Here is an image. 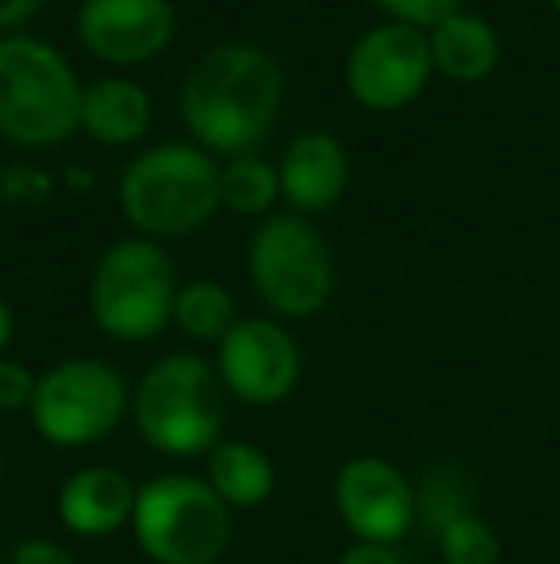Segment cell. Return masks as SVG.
Listing matches in <instances>:
<instances>
[{
  "instance_id": "17",
  "label": "cell",
  "mask_w": 560,
  "mask_h": 564,
  "mask_svg": "<svg viewBox=\"0 0 560 564\" xmlns=\"http://www.w3.org/2000/svg\"><path fill=\"white\" fill-rule=\"evenodd\" d=\"M208 484L231 511H250L270 499L277 473L265 449L250 446V442L227 438L208 453Z\"/></svg>"
},
{
  "instance_id": "19",
  "label": "cell",
  "mask_w": 560,
  "mask_h": 564,
  "mask_svg": "<svg viewBox=\"0 0 560 564\" xmlns=\"http://www.w3.org/2000/svg\"><path fill=\"white\" fill-rule=\"evenodd\" d=\"M239 304L231 289L219 281H188L180 284L177 304H173V323L196 341H223L239 323Z\"/></svg>"
},
{
  "instance_id": "6",
  "label": "cell",
  "mask_w": 560,
  "mask_h": 564,
  "mask_svg": "<svg viewBox=\"0 0 560 564\" xmlns=\"http://www.w3.org/2000/svg\"><path fill=\"white\" fill-rule=\"evenodd\" d=\"M246 273L257 300L277 319H315L334 296V253L304 216L273 212L250 235Z\"/></svg>"
},
{
  "instance_id": "20",
  "label": "cell",
  "mask_w": 560,
  "mask_h": 564,
  "mask_svg": "<svg viewBox=\"0 0 560 564\" xmlns=\"http://www.w3.org/2000/svg\"><path fill=\"white\" fill-rule=\"evenodd\" d=\"M415 511L419 522L433 538L472 511V480L461 465H433L430 473L415 484Z\"/></svg>"
},
{
  "instance_id": "14",
  "label": "cell",
  "mask_w": 560,
  "mask_h": 564,
  "mask_svg": "<svg viewBox=\"0 0 560 564\" xmlns=\"http://www.w3.org/2000/svg\"><path fill=\"white\" fill-rule=\"evenodd\" d=\"M139 488L112 465H89L58 491V514L74 534L108 538L135 514Z\"/></svg>"
},
{
  "instance_id": "9",
  "label": "cell",
  "mask_w": 560,
  "mask_h": 564,
  "mask_svg": "<svg viewBox=\"0 0 560 564\" xmlns=\"http://www.w3.org/2000/svg\"><path fill=\"white\" fill-rule=\"evenodd\" d=\"M433 77L426 31L384 20L361 31L345 54V93L365 112H399L415 105Z\"/></svg>"
},
{
  "instance_id": "16",
  "label": "cell",
  "mask_w": 560,
  "mask_h": 564,
  "mask_svg": "<svg viewBox=\"0 0 560 564\" xmlns=\"http://www.w3.org/2000/svg\"><path fill=\"white\" fill-rule=\"evenodd\" d=\"M426 43H430L433 74L449 77L457 85H476L484 77H492L503 54L495 28L480 12H469V8L433 23L426 31Z\"/></svg>"
},
{
  "instance_id": "15",
  "label": "cell",
  "mask_w": 560,
  "mask_h": 564,
  "mask_svg": "<svg viewBox=\"0 0 560 564\" xmlns=\"http://www.w3.org/2000/svg\"><path fill=\"white\" fill-rule=\"evenodd\" d=\"M154 100L128 74H105L81 89V131L100 147H135L150 134Z\"/></svg>"
},
{
  "instance_id": "18",
  "label": "cell",
  "mask_w": 560,
  "mask_h": 564,
  "mask_svg": "<svg viewBox=\"0 0 560 564\" xmlns=\"http://www.w3.org/2000/svg\"><path fill=\"white\" fill-rule=\"evenodd\" d=\"M281 200V173L270 158L246 154L219 165V204L234 216L270 219Z\"/></svg>"
},
{
  "instance_id": "28",
  "label": "cell",
  "mask_w": 560,
  "mask_h": 564,
  "mask_svg": "<svg viewBox=\"0 0 560 564\" xmlns=\"http://www.w3.org/2000/svg\"><path fill=\"white\" fill-rule=\"evenodd\" d=\"M12 330H15L12 307H8V304H4V296H0V357H4L8 341H12Z\"/></svg>"
},
{
  "instance_id": "4",
  "label": "cell",
  "mask_w": 560,
  "mask_h": 564,
  "mask_svg": "<svg viewBox=\"0 0 560 564\" xmlns=\"http://www.w3.org/2000/svg\"><path fill=\"white\" fill-rule=\"evenodd\" d=\"M131 411L150 449L165 457L211 453L223 431V380L204 357L169 354L142 372Z\"/></svg>"
},
{
  "instance_id": "13",
  "label": "cell",
  "mask_w": 560,
  "mask_h": 564,
  "mask_svg": "<svg viewBox=\"0 0 560 564\" xmlns=\"http://www.w3.org/2000/svg\"><path fill=\"white\" fill-rule=\"evenodd\" d=\"M281 200L292 216H322L350 188V154L342 139L330 131H304L284 147L281 162Z\"/></svg>"
},
{
  "instance_id": "25",
  "label": "cell",
  "mask_w": 560,
  "mask_h": 564,
  "mask_svg": "<svg viewBox=\"0 0 560 564\" xmlns=\"http://www.w3.org/2000/svg\"><path fill=\"white\" fill-rule=\"evenodd\" d=\"M12 564H77V557L51 538H28L12 550Z\"/></svg>"
},
{
  "instance_id": "11",
  "label": "cell",
  "mask_w": 560,
  "mask_h": 564,
  "mask_svg": "<svg viewBox=\"0 0 560 564\" xmlns=\"http://www.w3.org/2000/svg\"><path fill=\"white\" fill-rule=\"evenodd\" d=\"M74 31L97 62L135 69L157 62L173 46L177 8L173 0H81Z\"/></svg>"
},
{
  "instance_id": "7",
  "label": "cell",
  "mask_w": 560,
  "mask_h": 564,
  "mask_svg": "<svg viewBox=\"0 0 560 564\" xmlns=\"http://www.w3.org/2000/svg\"><path fill=\"white\" fill-rule=\"evenodd\" d=\"M135 538L157 564H216L231 545V507L208 480L185 473L154 476L139 488Z\"/></svg>"
},
{
  "instance_id": "1",
  "label": "cell",
  "mask_w": 560,
  "mask_h": 564,
  "mask_svg": "<svg viewBox=\"0 0 560 564\" xmlns=\"http://www.w3.org/2000/svg\"><path fill=\"white\" fill-rule=\"evenodd\" d=\"M284 105V69L265 46L231 39L188 66L177 89V112L188 142L219 162L262 154Z\"/></svg>"
},
{
  "instance_id": "23",
  "label": "cell",
  "mask_w": 560,
  "mask_h": 564,
  "mask_svg": "<svg viewBox=\"0 0 560 564\" xmlns=\"http://www.w3.org/2000/svg\"><path fill=\"white\" fill-rule=\"evenodd\" d=\"M376 8H381L388 20L396 23H411V28H422L430 31L438 20H446V15L461 12L464 0H373Z\"/></svg>"
},
{
  "instance_id": "30",
  "label": "cell",
  "mask_w": 560,
  "mask_h": 564,
  "mask_svg": "<svg viewBox=\"0 0 560 564\" xmlns=\"http://www.w3.org/2000/svg\"><path fill=\"white\" fill-rule=\"evenodd\" d=\"M549 4H553V8H557V12H560V0H549Z\"/></svg>"
},
{
  "instance_id": "29",
  "label": "cell",
  "mask_w": 560,
  "mask_h": 564,
  "mask_svg": "<svg viewBox=\"0 0 560 564\" xmlns=\"http://www.w3.org/2000/svg\"><path fill=\"white\" fill-rule=\"evenodd\" d=\"M92 170H85V165H66V185L69 188H77V193H81V188H92Z\"/></svg>"
},
{
  "instance_id": "8",
  "label": "cell",
  "mask_w": 560,
  "mask_h": 564,
  "mask_svg": "<svg viewBox=\"0 0 560 564\" xmlns=\"http://www.w3.org/2000/svg\"><path fill=\"white\" fill-rule=\"evenodd\" d=\"M128 411V384L120 369L100 357H69L39 377L31 423L51 446H92L120 426Z\"/></svg>"
},
{
  "instance_id": "24",
  "label": "cell",
  "mask_w": 560,
  "mask_h": 564,
  "mask_svg": "<svg viewBox=\"0 0 560 564\" xmlns=\"http://www.w3.org/2000/svg\"><path fill=\"white\" fill-rule=\"evenodd\" d=\"M35 388H39V377L28 369V365L12 361V357H0V411H4V415L31 411Z\"/></svg>"
},
{
  "instance_id": "26",
  "label": "cell",
  "mask_w": 560,
  "mask_h": 564,
  "mask_svg": "<svg viewBox=\"0 0 560 564\" xmlns=\"http://www.w3.org/2000/svg\"><path fill=\"white\" fill-rule=\"evenodd\" d=\"M46 0H0V35H15L23 23L35 20Z\"/></svg>"
},
{
  "instance_id": "27",
  "label": "cell",
  "mask_w": 560,
  "mask_h": 564,
  "mask_svg": "<svg viewBox=\"0 0 560 564\" xmlns=\"http://www.w3.org/2000/svg\"><path fill=\"white\" fill-rule=\"evenodd\" d=\"M338 564H404V557L396 553V545H376V542H353L342 553Z\"/></svg>"
},
{
  "instance_id": "12",
  "label": "cell",
  "mask_w": 560,
  "mask_h": 564,
  "mask_svg": "<svg viewBox=\"0 0 560 564\" xmlns=\"http://www.w3.org/2000/svg\"><path fill=\"white\" fill-rule=\"evenodd\" d=\"M334 507L358 542L396 545L419 522L415 484L376 453H361L338 468Z\"/></svg>"
},
{
  "instance_id": "2",
  "label": "cell",
  "mask_w": 560,
  "mask_h": 564,
  "mask_svg": "<svg viewBox=\"0 0 560 564\" xmlns=\"http://www.w3.org/2000/svg\"><path fill=\"white\" fill-rule=\"evenodd\" d=\"M219 158L196 142H157L139 150L116 185L120 212L142 238H185L211 224L219 204Z\"/></svg>"
},
{
  "instance_id": "21",
  "label": "cell",
  "mask_w": 560,
  "mask_h": 564,
  "mask_svg": "<svg viewBox=\"0 0 560 564\" xmlns=\"http://www.w3.org/2000/svg\"><path fill=\"white\" fill-rule=\"evenodd\" d=\"M438 550L446 564H499L503 561V542L495 534V527L484 514L469 511L457 522H449L438 534Z\"/></svg>"
},
{
  "instance_id": "10",
  "label": "cell",
  "mask_w": 560,
  "mask_h": 564,
  "mask_svg": "<svg viewBox=\"0 0 560 564\" xmlns=\"http://www.w3.org/2000/svg\"><path fill=\"white\" fill-rule=\"evenodd\" d=\"M216 372L234 400L270 408V403L292 395V388L299 384L304 357L284 323L270 319V315H246L219 341Z\"/></svg>"
},
{
  "instance_id": "22",
  "label": "cell",
  "mask_w": 560,
  "mask_h": 564,
  "mask_svg": "<svg viewBox=\"0 0 560 564\" xmlns=\"http://www.w3.org/2000/svg\"><path fill=\"white\" fill-rule=\"evenodd\" d=\"M54 196V177L31 162L0 165V204L4 208H43Z\"/></svg>"
},
{
  "instance_id": "5",
  "label": "cell",
  "mask_w": 560,
  "mask_h": 564,
  "mask_svg": "<svg viewBox=\"0 0 560 564\" xmlns=\"http://www.w3.org/2000/svg\"><path fill=\"white\" fill-rule=\"evenodd\" d=\"M177 269L154 238H120L100 253L89 281V312L116 341H150L173 323Z\"/></svg>"
},
{
  "instance_id": "3",
  "label": "cell",
  "mask_w": 560,
  "mask_h": 564,
  "mask_svg": "<svg viewBox=\"0 0 560 564\" xmlns=\"http://www.w3.org/2000/svg\"><path fill=\"white\" fill-rule=\"evenodd\" d=\"M81 77L58 46L15 31L0 35V139L51 150L81 131Z\"/></svg>"
}]
</instances>
